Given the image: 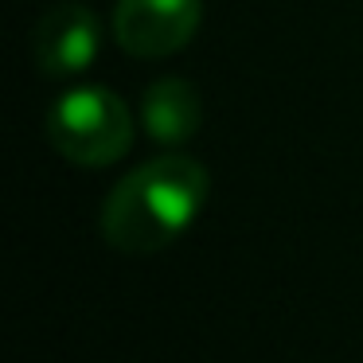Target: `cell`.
Segmentation results:
<instances>
[{"mask_svg":"<svg viewBox=\"0 0 363 363\" xmlns=\"http://www.w3.org/2000/svg\"><path fill=\"white\" fill-rule=\"evenodd\" d=\"M211 176L196 157L168 152L133 168L102 203V238L121 254H157L199 219Z\"/></svg>","mask_w":363,"mask_h":363,"instance_id":"1","label":"cell"},{"mask_svg":"<svg viewBox=\"0 0 363 363\" xmlns=\"http://www.w3.org/2000/svg\"><path fill=\"white\" fill-rule=\"evenodd\" d=\"M48 141L79 168H106L133 145V118L106 86H74L48 113Z\"/></svg>","mask_w":363,"mask_h":363,"instance_id":"2","label":"cell"},{"mask_svg":"<svg viewBox=\"0 0 363 363\" xmlns=\"http://www.w3.org/2000/svg\"><path fill=\"white\" fill-rule=\"evenodd\" d=\"M203 0H118L113 40L133 59H168L191 43Z\"/></svg>","mask_w":363,"mask_h":363,"instance_id":"3","label":"cell"},{"mask_svg":"<svg viewBox=\"0 0 363 363\" xmlns=\"http://www.w3.org/2000/svg\"><path fill=\"white\" fill-rule=\"evenodd\" d=\"M102 28L86 4H55L32 28V63L43 79H74L98 59Z\"/></svg>","mask_w":363,"mask_h":363,"instance_id":"4","label":"cell"},{"mask_svg":"<svg viewBox=\"0 0 363 363\" xmlns=\"http://www.w3.org/2000/svg\"><path fill=\"white\" fill-rule=\"evenodd\" d=\"M203 102L188 79H157L141 98V125L157 145H188L199 133Z\"/></svg>","mask_w":363,"mask_h":363,"instance_id":"5","label":"cell"}]
</instances>
